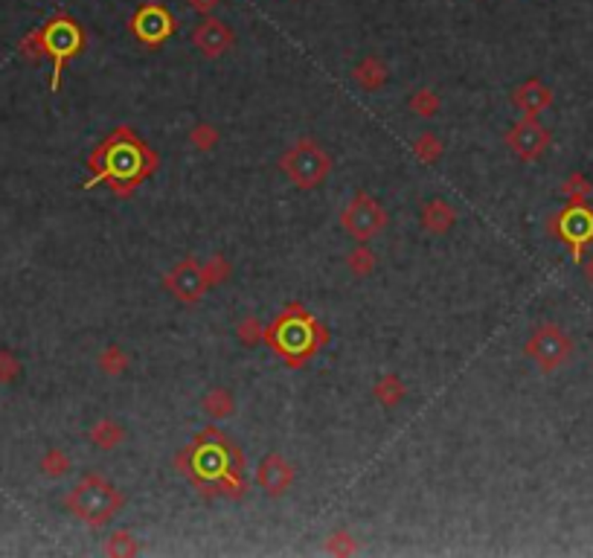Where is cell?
Here are the masks:
<instances>
[{
	"label": "cell",
	"mask_w": 593,
	"mask_h": 558,
	"mask_svg": "<svg viewBox=\"0 0 593 558\" xmlns=\"http://www.w3.org/2000/svg\"><path fill=\"white\" fill-rule=\"evenodd\" d=\"M174 469L192 483L201 497L241 500L244 488H248L241 448L236 445V439L216 425L198 430L190 445L174 453Z\"/></svg>",
	"instance_id": "obj_1"
},
{
	"label": "cell",
	"mask_w": 593,
	"mask_h": 558,
	"mask_svg": "<svg viewBox=\"0 0 593 558\" xmlns=\"http://www.w3.org/2000/svg\"><path fill=\"white\" fill-rule=\"evenodd\" d=\"M160 169V155L151 148L134 128L116 125L114 131L97 143L88 157V178L81 190L93 186H111L116 198H131L151 174Z\"/></svg>",
	"instance_id": "obj_2"
},
{
	"label": "cell",
	"mask_w": 593,
	"mask_h": 558,
	"mask_svg": "<svg viewBox=\"0 0 593 558\" xmlns=\"http://www.w3.org/2000/svg\"><path fill=\"white\" fill-rule=\"evenodd\" d=\"M262 343L271 349L288 369H306L311 364V358L329 346V329H326L320 317H314L302 302H288V306L265 326Z\"/></svg>",
	"instance_id": "obj_3"
},
{
	"label": "cell",
	"mask_w": 593,
	"mask_h": 558,
	"mask_svg": "<svg viewBox=\"0 0 593 558\" xmlns=\"http://www.w3.org/2000/svg\"><path fill=\"white\" fill-rule=\"evenodd\" d=\"M125 506V495L114 483L105 480L102 474H81L79 483L70 488L64 497V509L76 520L88 523V527L99 529L111 523L114 515H120Z\"/></svg>",
	"instance_id": "obj_4"
},
{
	"label": "cell",
	"mask_w": 593,
	"mask_h": 558,
	"mask_svg": "<svg viewBox=\"0 0 593 558\" xmlns=\"http://www.w3.org/2000/svg\"><path fill=\"white\" fill-rule=\"evenodd\" d=\"M41 30V41H44V55L53 62V76H50V90L55 93L62 88V76L64 67L73 62V58L85 50V30L76 18H70L67 12H58L50 21L44 23Z\"/></svg>",
	"instance_id": "obj_5"
},
{
	"label": "cell",
	"mask_w": 593,
	"mask_h": 558,
	"mask_svg": "<svg viewBox=\"0 0 593 558\" xmlns=\"http://www.w3.org/2000/svg\"><path fill=\"white\" fill-rule=\"evenodd\" d=\"M332 157L318 140L300 137L294 140L279 157V172L297 186V190H318V186L332 174Z\"/></svg>",
	"instance_id": "obj_6"
},
{
	"label": "cell",
	"mask_w": 593,
	"mask_h": 558,
	"mask_svg": "<svg viewBox=\"0 0 593 558\" xmlns=\"http://www.w3.org/2000/svg\"><path fill=\"white\" fill-rule=\"evenodd\" d=\"M387 209L381 207L378 198H372L367 192H358L352 201L343 207L341 213V227L352 236L355 241H369L376 239L378 232L387 227Z\"/></svg>",
	"instance_id": "obj_7"
},
{
	"label": "cell",
	"mask_w": 593,
	"mask_h": 558,
	"mask_svg": "<svg viewBox=\"0 0 593 558\" xmlns=\"http://www.w3.org/2000/svg\"><path fill=\"white\" fill-rule=\"evenodd\" d=\"M163 288H166L174 300H181L183 306H198L209 291L204 265L198 262L195 256H183L181 262H174L169 271L163 274Z\"/></svg>",
	"instance_id": "obj_8"
},
{
	"label": "cell",
	"mask_w": 593,
	"mask_h": 558,
	"mask_svg": "<svg viewBox=\"0 0 593 558\" xmlns=\"http://www.w3.org/2000/svg\"><path fill=\"white\" fill-rule=\"evenodd\" d=\"M128 30H131V35L143 46L157 50V46H163L172 38L174 30H178V23H174V15L166 6L151 0V4H143L134 12L131 21H128Z\"/></svg>",
	"instance_id": "obj_9"
},
{
	"label": "cell",
	"mask_w": 593,
	"mask_h": 558,
	"mask_svg": "<svg viewBox=\"0 0 593 558\" xmlns=\"http://www.w3.org/2000/svg\"><path fill=\"white\" fill-rule=\"evenodd\" d=\"M523 352H527L544 372H550V369L562 367L567 360L570 341L564 337V332L558 329V326H538V329L529 334Z\"/></svg>",
	"instance_id": "obj_10"
},
{
	"label": "cell",
	"mask_w": 593,
	"mask_h": 558,
	"mask_svg": "<svg viewBox=\"0 0 593 558\" xmlns=\"http://www.w3.org/2000/svg\"><path fill=\"white\" fill-rule=\"evenodd\" d=\"M546 143H550V131L535 120V116H527V120L515 123L506 131V146L515 151L521 160H538L544 155Z\"/></svg>",
	"instance_id": "obj_11"
},
{
	"label": "cell",
	"mask_w": 593,
	"mask_h": 558,
	"mask_svg": "<svg viewBox=\"0 0 593 558\" xmlns=\"http://www.w3.org/2000/svg\"><path fill=\"white\" fill-rule=\"evenodd\" d=\"M294 480H297V469L276 451L265 453L259 465H256V483H259V488L267 497H283L294 486Z\"/></svg>",
	"instance_id": "obj_12"
},
{
	"label": "cell",
	"mask_w": 593,
	"mask_h": 558,
	"mask_svg": "<svg viewBox=\"0 0 593 558\" xmlns=\"http://www.w3.org/2000/svg\"><path fill=\"white\" fill-rule=\"evenodd\" d=\"M192 44H195L198 53L213 62V58H221L224 53L233 50V44H236V32H233L224 21L204 15V21L192 30Z\"/></svg>",
	"instance_id": "obj_13"
},
{
	"label": "cell",
	"mask_w": 593,
	"mask_h": 558,
	"mask_svg": "<svg viewBox=\"0 0 593 558\" xmlns=\"http://www.w3.org/2000/svg\"><path fill=\"white\" fill-rule=\"evenodd\" d=\"M555 230L570 248L581 250V244L593 236V216L588 213V209L573 207V209H567V213H562V218L555 221Z\"/></svg>",
	"instance_id": "obj_14"
},
{
	"label": "cell",
	"mask_w": 593,
	"mask_h": 558,
	"mask_svg": "<svg viewBox=\"0 0 593 558\" xmlns=\"http://www.w3.org/2000/svg\"><path fill=\"white\" fill-rule=\"evenodd\" d=\"M550 102H553V90L544 88L538 79L523 81V85H518L515 90H512V105H515V108L521 114H527V116H538Z\"/></svg>",
	"instance_id": "obj_15"
},
{
	"label": "cell",
	"mask_w": 593,
	"mask_h": 558,
	"mask_svg": "<svg viewBox=\"0 0 593 558\" xmlns=\"http://www.w3.org/2000/svg\"><path fill=\"white\" fill-rule=\"evenodd\" d=\"M457 224V207L448 204L445 198H430L422 204V227L434 236H445Z\"/></svg>",
	"instance_id": "obj_16"
},
{
	"label": "cell",
	"mask_w": 593,
	"mask_h": 558,
	"mask_svg": "<svg viewBox=\"0 0 593 558\" xmlns=\"http://www.w3.org/2000/svg\"><path fill=\"white\" fill-rule=\"evenodd\" d=\"M352 79H355V85H358L360 90L376 93V90H381L384 85H387L390 67L384 64V58H378V55H367V58H360V62L352 67Z\"/></svg>",
	"instance_id": "obj_17"
},
{
	"label": "cell",
	"mask_w": 593,
	"mask_h": 558,
	"mask_svg": "<svg viewBox=\"0 0 593 558\" xmlns=\"http://www.w3.org/2000/svg\"><path fill=\"white\" fill-rule=\"evenodd\" d=\"M201 407H204V413L209 418L221 422V418H230L233 413H236V399H233V393L227 387H213V390L204 393Z\"/></svg>",
	"instance_id": "obj_18"
},
{
	"label": "cell",
	"mask_w": 593,
	"mask_h": 558,
	"mask_svg": "<svg viewBox=\"0 0 593 558\" xmlns=\"http://www.w3.org/2000/svg\"><path fill=\"white\" fill-rule=\"evenodd\" d=\"M407 395V387L404 381L395 376V372H387V376H381L376 381V387H372V399H376L381 407H399Z\"/></svg>",
	"instance_id": "obj_19"
},
{
	"label": "cell",
	"mask_w": 593,
	"mask_h": 558,
	"mask_svg": "<svg viewBox=\"0 0 593 558\" xmlns=\"http://www.w3.org/2000/svg\"><path fill=\"white\" fill-rule=\"evenodd\" d=\"M88 436L97 448L111 451V448L123 445L125 442V427L120 422H114V418H99V422L88 430Z\"/></svg>",
	"instance_id": "obj_20"
},
{
	"label": "cell",
	"mask_w": 593,
	"mask_h": 558,
	"mask_svg": "<svg viewBox=\"0 0 593 558\" xmlns=\"http://www.w3.org/2000/svg\"><path fill=\"white\" fill-rule=\"evenodd\" d=\"M411 151H413V157H416L419 163H425V166H430V163H436L442 155H445V146H442V140H439L436 134L422 131V134H419V137L413 140Z\"/></svg>",
	"instance_id": "obj_21"
},
{
	"label": "cell",
	"mask_w": 593,
	"mask_h": 558,
	"mask_svg": "<svg viewBox=\"0 0 593 558\" xmlns=\"http://www.w3.org/2000/svg\"><path fill=\"white\" fill-rule=\"evenodd\" d=\"M102 553L114 555V558H131L140 553V544L134 541V535L128 529H116L108 535V541L102 544Z\"/></svg>",
	"instance_id": "obj_22"
},
{
	"label": "cell",
	"mask_w": 593,
	"mask_h": 558,
	"mask_svg": "<svg viewBox=\"0 0 593 558\" xmlns=\"http://www.w3.org/2000/svg\"><path fill=\"white\" fill-rule=\"evenodd\" d=\"M128 355L123 352L120 346H105L102 352H99V372L102 376H111V378H120L123 372L128 369Z\"/></svg>",
	"instance_id": "obj_23"
},
{
	"label": "cell",
	"mask_w": 593,
	"mask_h": 558,
	"mask_svg": "<svg viewBox=\"0 0 593 558\" xmlns=\"http://www.w3.org/2000/svg\"><path fill=\"white\" fill-rule=\"evenodd\" d=\"M407 105H411V111H413L416 116H422V120H430V116H436V111L442 108L436 90H430V88L413 90L411 99H407Z\"/></svg>",
	"instance_id": "obj_24"
},
{
	"label": "cell",
	"mask_w": 593,
	"mask_h": 558,
	"mask_svg": "<svg viewBox=\"0 0 593 558\" xmlns=\"http://www.w3.org/2000/svg\"><path fill=\"white\" fill-rule=\"evenodd\" d=\"M346 267H349V271H352L355 276H369L372 271H376V253L367 248V241H360L355 250H349Z\"/></svg>",
	"instance_id": "obj_25"
},
{
	"label": "cell",
	"mask_w": 593,
	"mask_h": 558,
	"mask_svg": "<svg viewBox=\"0 0 593 558\" xmlns=\"http://www.w3.org/2000/svg\"><path fill=\"white\" fill-rule=\"evenodd\" d=\"M67 471H70V457L62 448H50L41 457V474L50 477V480H58V477H64Z\"/></svg>",
	"instance_id": "obj_26"
},
{
	"label": "cell",
	"mask_w": 593,
	"mask_h": 558,
	"mask_svg": "<svg viewBox=\"0 0 593 558\" xmlns=\"http://www.w3.org/2000/svg\"><path fill=\"white\" fill-rule=\"evenodd\" d=\"M218 140H221L218 128L213 123H204V120L198 125H192V131H190V143L198 151H213L218 146Z\"/></svg>",
	"instance_id": "obj_27"
},
{
	"label": "cell",
	"mask_w": 593,
	"mask_h": 558,
	"mask_svg": "<svg viewBox=\"0 0 593 558\" xmlns=\"http://www.w3.org/2000/svg\"><path fill=\"white\" fill-rule=\"evenodd\" d=\"M239 341L241 346H259L265 341V326L259 317H253V314H248V317L239 320Z\"/></svg>",
	"instance_id": "obj_28"
},
{
	"label": "cell",
	"mask_w": 593,
	"mask_h": 558,
	"mask_svg": "<svg viewBox=\"0 0 593 558\" xmlns=\"http://www.w3.org/2000/svg\"><path fill=\"white\" fill-rule=\"evenodd\" d=\"M230 274H233V267H230V262L224 259V256H209V259L204 262V276H207L209 288L227 283Z\"/></svg>",
	"instance_id": "obj_29"
},
{
	"label": "cell",
	"mask_w": 593,
	"mask_h": 558,
	"mask_svg": "<svg viewBox=\"0 0 593 558\" xmlns=\"http://www.w3.org/2000/svg\"><path fill=\"white\" fill-rule=\"evenodd\" d=\"M326 553H329V555H355L358 544H355V538L346 529H337V532L329 535V538H326Z\"/></svg>",
	"instance_id": "obj_30"
},
{
	"label": "cell",
	"mask_w": 593,
	"mask_h": 558,
	"mask_svg": "<svg viewBox=\"0 0 593 558\" xmlns=\"http://www.w3.org/2000/svg\"><path fill=\"white\" fill-rule=\"evenodd\" d=\"M18 50H21V55H23V58H30V62H41V58H47V55H44L41 30H32V32L23 35L21 44H18Z\"/></svg>",
	"instance_id": "obj_31"
},
{
	"label": "cell",
	"mask_w": 593,
	"mask_h": 558,
	"mask_svg": "<svg viewBox=\"0 0 593 558\" xmlns=\"http://www.w3.org/2000/svg\"><path fill=\"white\" fill-rule=\"evenodd\" d=\"M21 376V360L9 352V349H0V384H12Z\"/></svg>",
	"instance_id": "obj_32"
},
{
	"label": "cell",
	"mask_w": 593,
	"mask_h": 558,
	"mask_svg": "<svg viewBox=\"0 0 593 558\" xmlns=\"http://www.w3.org/2000/svg\"><path fill=\"white\" fill-rule=\"evenodd\" d=\"M190 6L198 12V15H209V12H216L218 0H190Z\"/></svg>",
	"instance_id": "obj_33"
}]
</instances>
